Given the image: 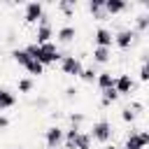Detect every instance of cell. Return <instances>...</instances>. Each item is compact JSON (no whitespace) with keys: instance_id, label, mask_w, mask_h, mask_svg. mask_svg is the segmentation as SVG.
<instances>
[{"instance_id":"obj_18","label":"cell","mask_w":149,"mask_h":149,"mask_svg":"<svg viewBox=\"0 0 149 149\" xmlns=\"http://www.w3.org/2000/svg\"><path fill=\"white\" fill-rule=\"evenodd\" d=\"M100 95H102V98H100V105H102V107H112V105L119 100V93L114 91V86H112V88L100 91Z\"/></svg>"},{"instance_id":"obj_28","label":"cell","mask_w":149,"mask_h":149,"mask_svg":"<svg viewBox=\"0 0 149 149\" xmlns=\"http://www.w3.org/2000/svg\"><path fill=\"white\" fill-rule=\"evenodd\" d=\"M149 79V68H147V63H142L140 65V81H147Z\"/></svg>"},{"instance_id":"obj_25","label":"cell","mask_w":149,"mask_h":149,"mask_svg":"<svg viewBox=\"0 0 149 149\" xmlns=\"http://www.w3.org/2000/svg\"><path fill=\"white\" fill-rule=\"evenodd\" d=\"M95 74H98L95 68H84L81 74H79V79H81L84 84H95Z\"/></svg>"},{"instance_id":"obj_14","label":"cell","mask_w":149,"mask_h":149,"mask_svg":"<svg viewBox=\"0 0 149 149\" xmlns=\"http://www.w3.org/2000/svg\"><path fill=\"white\" fill-rule=\"evenodd\" d=\"M95 86H98L100 91H105V88H112V86H114V74H112L109 70H102V72H98V74H95Z\"/></svg>"},{"instance_id":"obj_5","label":"cell","mask_w":149,"mask_h":149,"mask_svg":"<svg viewBox=\"0 0 149 149\" xmlns=\"http://www.w3.org/2000/svg\"><path fill=\"white\" fill-rule=\"evenodd\" d=\"M58 63H61L63 74H68V77H77V79H79V74H81V70H84V63H81L79 56H63Z\"/></svg>"},{"instance_id":"obj_27","label":"cell","mask_w":149,"mask_h":149,"mask_svg":"<svg viewBox=\"0 0 149 149\" xmlns=\"http://www.w3.org/2000/svg\"><path fill=\"white\" fill-rule=\"evenodd\" d=\"M68 121H70V126H81V123L86 121V116H84L81 112H70V114H68Z\"/></svg>"},{"instance_id":"obj_26","label":"cell","mask_w":149,"mask_h":149,"mask_svg":"<svg viewBox=\"0 0 149 149\" xmlns=\"http://www.w3.org/2000/svg\"><path fill=\"white\" fill-rule=\"evenodd\" d=\"M135 119H137V114H135L130 107H123V109H121V121H123V123H135Z\"/></svg>"},{"instance_id":"obj_19","label":"cell","mask_w":149,"mask_h":149,"mask_svg":"<svg viewBox=\"0 0 149 149\" xmlns=\"http://www.w3.org/2000/svg\"><path fill=\"white\" fill-rule=\"evenodd\" d=\"M74 7H77L74 0H58V2H56V9H58L63 16H72V14H74Z\"/></svg>"},{"instance_id":"obj_24","label":"cell","mask_w":149,"mask_h":149,"mask_svg":"<svg viewBox=\"0 0 149 149\" xmlns=\"http://www.w3.org/2000/svg\"><path fill=\"white\" fill-rule=\"evenodd\" d=\"M93 147V140H91V135L88 133H79V137H77V144H74V149H91Z\"/></svg>"},{"instance_id":"obj_29","label":"cell","mask_w":149,"mask_h":149,"mask_svg":"<svg viewBox=\"0 0 149 149\" xmlns=\"http://www.w3.org/2000/svg\"><path fill=\"white\" fill-rule=\"evenodd\" d=\"M65 98H68V100H74V98H77V88H74V86H68V88H65Z\"/></svg>"},{"instance_id":"obj_10","label":"cell","mask_w":149,"mask_h":149,"mask_svg":"<svg viewBox=\"0 0 149 149\" xmlns=\"http://www.w3.org/2000/svg\"><path fill=\"white\" fill-rule=\"evenodd\" d=\"M93 42L95 47H105V49H112V42H114V33L107 28V26H98L93 30Z\"/></svg>"},{"instance_id":"obj_4","label":"cell","mask_w":149,"mask_h":149,"mask_svg":"<svg viewBox=\"0 0 149 149\" xmlns=\"http://www.w3.org/2000/svg\"><path fill=\"white\" fill-rule=\"evenodd\" d=\"M51 37H54V26H51L49 16L44 14L40 19V23L35 26V44H47V42H51Z\"/></svg>"},{"instance_id":"obj_11","label":"cell","mask_w":149,"mask_h":149,"mask_svg":"<svg viewBox=\"0 0 149 149\" xmlns=\"http://www.w3.org/2000/svg\"><path fill=\"white\" fill-rule=\"evenodd\" d=\"M102 9L107 16H116V14H123L128 9V2L126 0H102Z\"/></svg>"},{"instance_id":"obj_21","label":"cell","mask_w":149,"mask_h":149,"mask_svg":"<svg viewBox=\"0 0 149 149\" xmlns=\"http://www.w3.org/2000/svg\"><path fill=\"white\" fill-rule=\"evenodd\" d=\"M12 58H14V63H19L21 68H26V65L33 61V58L26 54V49H14V51H12Z\"/></svg>"},{"instance_id":"obj_12","label":"cell","mask_w":149,"mask_h":149,"mask_svg":"<svg viewBox=\"0 0 149 149\" xmlns=\"http://www.w3.org/2000/svg\"><path fill=\"white\" fill-rule=\"evenodd\" d=\"M56 40H58L61 44H72V42L77 40V28H74V26H70V23L61 26V28L56 30Z\"/></svg>"},{"instance_id":"obj_9","label":"cell","mask_w":149,"mask_h":149,"mask_svg":"<svg viewBox=\"0 0 149 149\" xmlns=\"http://www.w3.org/2000/svg\"><path fill=\"white\" fill-rule=\"evenodd\" d=\"M114 91L119 93V98L121 95H130L133 91H135V81H133V77L130 74H116L114 77Z\"/></svg>"},{"instance_id":"obj_1","label":"cell","mask_w":149,"mask_h":149,"mask_svg":"<svg viewBox=\"0 0 149 149\" xmlns=\"http://www.w3.org/2000/svg\"><path fill=\"white\" fill-rule=\"evenodd\" d=\"M23 49H26V54H28L30 58H35L37 63H42L44 68H47V65H54V63H58V61L63 58L61 49H58L54 42H47V44H35V42H30V44L23 47Z\"/></svg>"},{"instance_id":"obj_34","label":"cell","mask_w":149,"mask_h":149,"mask_svg":"<svg viewBox=\"0 0 149 149\" xmlns=\"http://www.w3.org/2000/svg\"><path fill=\"white\" fill-rule=\"evenodd\" d=\"M21 149H30V147H21Z\"/></svg>"},{"instance_id":"obj_31","label":"cell","mask_w":149,"mask_h":149,"mask_svg":"<svg viewBox=\"0 0 149 149\" xmlns=\"http://www.w3.org/2000/svg\"><path fill=\"white\" fill-rule=\"evenodd\" d=\"M7 126H9V119H7V116H2V114H0V128H7Z\"/></svg>"},{"instance_id":"obj_8","label":"cell","mask_w":149,"mask_h":149,"mask_svg":"<svg viewBox=\"0 0 149 149\" xmlns=\"http://www.w3.org/2000/svg\"><path fill=\"white\" fill-rule=\"evenodd\" d=\"M63 133H65V128L49 126L44 130V144H47V149H61L63 147Z\"/></svg>"},{"instance_id":"obj_3","label":"cell","mask_w":149,"mask_h":149,"mask_svg":"<svg viewBox=\"0 0 149 149\" xmlns=\"http://www.w3.org/2000/svg\"><path fill=\"white\" fill-rule=\"evenodd\" d=\"M42 16H44V5H42V2L33 0V2H26V5H23V23L37 26Z\"/></svg>"},{"instance_id":"obj_17","label":"cell","mask_w":149,"mask_h":149,"mask_svg":"<svg viewBox=\"0 0 149 149\" xmlns=\"http://www.w3.org/2000/svg\"><path fill=\"white\" fill-rule=\"evenodd\" d=\"M86 7H88V12H91L93 19H98V21H105V19H107V14H105V9H102V0H91Z\"/></svg>"},{"instance_id":"obj_32","label":"cell","mask_w":149,"mask_h":149,"mask_svg":"<svg viewBox=\"0 0 149 149\" xmlns=\"http://www.w3.org/2000/svg\"><path fill=\"white\" fill-rule=\"evenodd\" d=\"M47 102H49V100H47V98H40V100H37V102H35V105H37V107H47Z\"/></svg>"},{"instance_id":"obj_15","label":"cell","mask_w":149,"mask_h":149,"mask_svg":"<svg viewBox=\"0 0 149 149\" xmlns=\"http://www.w3.org/2000/svg\"><path fill=\"white\" fill-rule=\"evenodd\" d=\"M14 105H16V95H14L9 88L0 86V112L9 109V107H14Z\"/></svg>"},{"instance_id":"obj_30","label":"cell","mask_w":149,"mask_h":149,"mask_svg":"<svg viewBox=\"0 0 149 149\" xmlns=\"http://www.w3.org/2000/svg\"><path fill=\"white\" fill-rule=\"evenodd\" d=\"M128 107H130V109H133V112H135V114H137V112H142V109H144V105H142V102H140V100H133V102H130V105H128Z\"/></svg>"},{"instance_id":"obj_6","label":"cell","mask_w":149,"mask_h":149,"mask_svg":"<svg viewBox=\"0 0 149 149\" xmlns=\"http://www.w3.org/2000/svg\"><path fill=\"white\" fill-rule=\"evenodd\" d=\"M135 37H137V33L133 30V28H121V30H116L114 33V47L116 49H121V51H126V49H130L133 44H135Z\"/></svg>"},{"instance_id":"obj_7","label":"cell","mask_w":149,"mask_h":149,"mask_svg":"<svg viewBox=\"0 0 149 149\" xmlns=\"http://www.w3.org/2000/svg\"><path fill=\"white\" fill-rule=\"evenodd\" d=\"M147 144H149V130H130L123 142V149H147Z\"/></svg>"},{"instance_id":"obj_33","label":"cell","mask_w":149,"mask_h":149,"mask_svg":"<svg viewBox=\"0 0 149 149\" xmlns=\"http://www.w3.org/2000/svg\"><path fill=\"white\" fill-rule=\"evenodd\" d=\"M102 149H119V147H116V144H105Z\"/></svg>"},{"instance_id":"obj_16","label":"cell","mask_w":149,"mask_h":149,"mask_svg":"<svg viewBox=\"0 0 149 149\" xmlns=\"http://www.w3.org/2000/svg\"><path fill=\"white\" fill-rule=\"evenodd\" d=\"M93 63H98V65H105V63H109L112 61V49H105V47H93Z\"/></svg>"},{"instance_id":"obj_20","label":"cell","mask_w":149,"mask_h":149,"mask_svg":"<svg viewBox=\"0 0 149 149\" xmlns=\"http://www.w3.org/2000/svg\"><path fill=\"white\" fill-rule=\"evenodd\" d=\"M133 30H135L137 35H140V33H147V30H149V14H144V12L137 14V16H135V28H133Z\"/></svg>"},{"instance_id":"obj_22","label":"cell","mask_w":149,"mask_h":149,"mask_svg":"<svg viewBox=\"0 0 149 149\" xmlns=\"http://www.w3.org/2000/svg\"><path fill=\"white\" fill-rule=\"evenodd\" d=\"M16 88H19V93H30V91L35 88L33 77H21V79L16 81Z\"/></svg>"},{"instance_id":"obj_23","label":"cell","mask_w":149,"mask_h":149,"mask_svg":"<svg viewBox=\"0 0 149 149\" xmlns=\"http://www.w3.org/2000/svg\"><path fill=\"white\" fill-rule=\"evenodd\" d=\"M23 70H26L28 74H33V77H40V74H44V65H42V63H37L35 58H33V61H30V63H28Z\"/></svg>"},{"instance_id":"obj_2","label":"cell","mask_w":149,"mask_h":149,"mask_svg":"<svg viewBox=\"0 0 149 149\" xmlns=\"http://www.w3.org/2000/svg\"><path fill=\"white\" fill-rule=\"evenodd\" d=\"M88 135H91L93 142L109 144V140H112V135H114V126H112V121H107V119H98V121H93Z\"/></svg>"},{"instance_id":"obj_13","label":"cell","mask_w":149,"mask_h":149,"mask_svg":"<svg viewBox=\"0 0 149 149\" xmlns=\"http://www.w3.org/2000/svg\"><path fill=\"white\" fill-rule=\"evenodd\" d=\"M79 133H81V128H79V126H70V128L63 133V147H65V149H74Z\"/></svg>"}]
</instances>
